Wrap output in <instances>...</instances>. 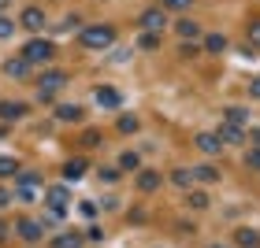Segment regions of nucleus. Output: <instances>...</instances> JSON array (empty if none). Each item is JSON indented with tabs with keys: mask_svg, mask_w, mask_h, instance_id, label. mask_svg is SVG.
<instances>
[{
	"mask_svg": "<svg viewBox=\"0 0 260 248\" xmlns=\"http://www.w3.org/2000/svg\"><path fill=\"white\" fill-rule=\"evenodd\" d=\"M78 37H82L86 49H108V45L115 41V26H108V22H104V26H86Z\"/></svg>",
	"mask_w": 260,
	"mask_h": 248,
	"instance_id": "nucleus-1",
	"label": "nucleus"
},
{
	"mask_svg": "<svg viewBox=\"0 0 260 248\" xmlns=\"http://www.w3.org/2000/svg\"><path fill=\"white\" fill-rule=\"evenodd\" d=\"M52 56H56V49L49 41H41V37H34L26 49H22V60L26 63H45V60H52Z\"/></svg>",
	"mask_w": 260,
	"mask_h": 248,
	"instance_id": "nucleus-2",
	"label": "nucleus"
},
{
	"mask_svg": "<svg viewBox=\"0 0 260 248\" xmlns=\"http://www.w3.org/2000/svg\"><path fill=\"white\" fill-rule=\"evenodd\" d=\"M164 26H168V11H164V8L141 11V30H145V33H160Z\"/></svg>",
	"mask_w": 260,
	"mask_h": 248,
	"instance_id": "nucleus-3",
	"label": "nucleus"
},
{
	"mask_svg": "<svg viewBox=\"0 0 260 248\" xmlns=\"http://www.w3.org/2000/svg\"><path fill=\"white\" fill-rule=\"evenodd\" d=\"M63 86H67V74H63V70H45V74L38 78V89L49 93V97H52L56 89H63Z\"/></svg>",
	"mask_w": 260,
	"mask_h": 248,
	"instance_id": "nucleus-4",
	"label": "nucleus"
},
{
	"mask_svg": "<svg viewBox=\"0 0 260 248\" xmlns=\"http://www.w3.org/2000/svg\"><path fill=\"white\" fill-rule=\"evenodd\" d=\"M45 200H49L52 215H63V211H67V204H71V193H67L63 185H56V189H49V196H45Z\"/></svg>",
	"mask_w": 260,
	"mask_h": 248,
	"instance_id": "nucleus-5",
	"label": "nucleus"
},
{
	"mask_svg": "<svg viewBox=\"0 0 260 248\" xmlns=\"http://www.w3.org/2000/svg\"><path fill=\"white\" fill-rule=\"evenodd\" d=\"M197 148L205 152V156H219L223 152V137L219 134H197Z\"/></svg>",
	"mask_w": 260,
	"mask_h": 248,
	"instance_id": "nucleus-6",
	"label": "nucleus"
},
{
	"mask_svg": "<svg viewBox=\"0 0 260 248\" xmlns=\"http://www.w3.org/2000/svg\"><path fill=\"white\" fill-rule=\"evenodd\" d=\"M97 104H101V108H119V104H123V97H119V89L101 86V89H97Z\"/></svg>",
	"mask_w": 260,
	"mask_h": 248,
	"instance_id": "nucleus-7",
	"label": "nucleus"
},
{
	"mask_svg": "<svg viewBox=\"0 0 260 248\" xmlns=\"http://www.w3.org/2000/svg\"><path fill=\"white\" fill-rule=\"evenodd\" d=\"M19 237L22 241H41V226H38V222H34V219H19Z\"/></svg>",
	"mask_w": 260,
	"mask_h": 248,
	"instance_id": "nucleus-8",
	"label": "nucleus"
},
{
	"mask_svg": "<svg viewBox=\"0 0 260 248\" xmlns=\"http://www.w3.org/2000/svg\"><path fill=\"white\" fill-rule=\"evenodd\" d=\"M30 67H34V63H26V60L19 56V60H8V63H4V74H8V78H26Z\"/></svg>",
	"mask_w": 260,
	"mask_h": 248,
	"instance_id": "nucleus-9",
	"label": "nucleus"
},
{
	"mask_svg": "<svg viewBox=\"0 0 260 248\" xmlns=\"http://www.w3.org/2000/svg\"><path fill=\"white\" fill-rule=\"evenodd\" d=\"M234 244H238V248H260V233L245 226V230L234 233Z\"/></svg>",
	"mask_w": 260,
	"mask_h": 248,
	"instance_id": "nucleus-10",
	"label": "nucleus"
},
{
	"mask_svg": "<svg viewBox=\"0 0 260 248\" xmlns=\"http://www.w3.org/2000/svg\"><path fill=\"white\" fill-rule=\"evenodd\" d=\"M22 26H26V30H41L45 26V11L41 8H26V11H22Z\"/></svg>",
	"mask_w": 260,
	"mask_h": 248,
	"instance_id": "nucleus-11",
	"label": "nucleus"
},
{
	"mask_svg": "<svg viewBox=\"0 0 260 248\" xmlns=\"http://www.w3.org/2000/svg\"><path fill=\"white\" fill-rule=\"evenodd\" d=\"M82 241H86V237L71 230V233H60V237H52V248H82Z\"/></svg>",
	"mask_w": 260,
	"mask_h": 248,
	"instance_id": "nucleus-12",
	"label": "nucleus"
},
{
	"mask_svg": "<svg viewBox=\"0 0 260 248\" xmlns=\"http://www.w3.org/2000/svg\"><path fill=\"white\" fill-rule=\"evenodd\" d=\"M219 137H223V145H227V141H234V145H242V141H245L242 126H234V122H223V126H219Z\"/></svg>",
	"mask_w": 260,
	"mask_h": 248,
	"instance_id": "nucleus-13",
	"label": "nucleus"
},
{
	"mask_svg": "<svg viewBox=\"0 0 260 248\" xmlns=\"http://www.w3.org/2000/svg\"><path fill=\"white\" fill-rule=\"evenodd\" d=\"M56 119H60V122H78L82 108H78V104H60V108H56Z\"/></svg>",
	"mask_w": 260,
	"mask_h": 248,
	"instance_id": "nucleus-14",
	"label": "nucleus"
},
{
	"mask_svg": "<svg viewBox=\"0 0 260 248\" xmlns=\"http://www.w3.org/2000/svg\"><path fill=\"white\" fill-rule=\"evenodd\" d=\"M82 174H86V159H82V156H78V159H67V167H63V178H67V182H78Z\"/></svg>",
	"mask_w": 260,
	"mask_h": 248,
	"instance_id": "nucleus-15",
	"label": "nucleus"
},
{
	"mask_svg": "<svg viewBox=\"0 0 260 248\" xmlns=\"http://www.w3.org/2000/svg\"><path fill=\"white\" fill-rule=\"evenodd\" d=\"M138 189H141V193L160 189V174H156V171H141V174H138Z\"/></svg>",
	"mask_w": 260,
	"mask_h": 248,
	"instance_id": "nucleus-16",
	"label": "nucleus"
},
{
	"mask_svg": "<svg viewBox=\"0 0 260 248\" xmlns=\"http://www.w3.org/2000/svg\"><path fill=\"white\" fill-rule=\"evenodd\" d=\"M193 178H197V182H205V185H216V182H219V171H216V167H208V163H201V167H193Z\"/></svg>",
	"mask_w": 260,
	"mask_h": 248,
	"instance_id": "nucleus-17",
	"label": "nucleus"
},
{
	"mask_svg": "<svg viewBox=\"0 0 260 248\" xmlns=\"http://www.w3.org/2000/svg\"><path fill=\"white\" fill-rule=\"evenodd\" d=\"M175 30H179V37H186V41H197V37H201V26H197V22H190V19H182Z\"/></svg>",
	"mask_w": 260,
	"mask_h": 248,
	"instance_id": "nucleus-18",
	"label": "nucleus"
},
{
	"mask_svg": "<svg viewBox=\"0 0 260 248\" xmlns=\"http://www.w3.org/2000/svg\"><path fill=\"white\" fill-rule=\"evenodd\" d=\"M26 104H0V119H22Z\"/></svg>",
	"mask_w": 260,
	"mask_h": 248,
	"instance_id": "nucleus-19",
	"label": "nucleus"
},
{
	"mask_svg": "<svg viewBox=\"0 0 260 248\" xmlns=\"http://www.w3.org/2000/svg\"><path fill=\"white\" fill-rule=\"evenodd\" d=\"M205 49H208V52H223V49H227V37H223V33H208V37H205Z\"/></svg>",
	"mask_w": 260,
	"mask_h": 248,
	"instance_id": "nucleus-20",
	"label": "nucleus"
},
{
	"mask_svg": "<svg viewBox=\"0 0 260 248\" xmlns=\"http://www.w3.org/2000/svg\"><path fill=\"white\" fill-rule=\"evenodd\" d=\"M223 115H227V122H234V126H245V122H249V111H242V108H227Z\"/></svg>",
	"mask_w": 260,
	"mask_h": 248,
	"instance_id": "nucleus-21",
	"label": "nucleus"
},
{
	"mask_svg": "<svg viewBox=\"0 0 260 248\" xmlns=\"http://www.w3.org/2000/svg\"><path fill=\"white\" fill-rule=\"evenodd\" d=\"M8 174H19V159L0 156V178H8Z\"/></svg>",
	"mask_w": 260,
	"mask_h": 248,
	"instance_id": "nucleus-22",
	"label": "nucleus"
},
{
	"mask_svg": "<svg viewBox=\"0 0 260 248\" xmlns=\"http://www.w3.org/2000/svg\"><path fill=\"white\" fill-rule=\"evenodd\" d=\"M171 182H175V185H182V189H190V182H193V171H182V167H179V171L171 174Z\"/></svg>",
	"mask_w": 260,
	"mask_h": 248,
	"instance_id": "nucleus-23",
	"label": "nucleus"
},
{
	"mask_svg": "<svg viewBox=\"0 0 260 248\" xmlns=\"http://www.w3.org/2000/svg\"><path fill=\"white\" fill-rule=\"evenodd\" d=\"M190 208H193V211H205V208H208V196H205V193H190Z\"/></svg>",
	"mask_w": 260,
	"mask_h": 248,
	"instance_id": "nucleus-24",
	"label": "nucleus"
},
{
	"mask_svg": "<svg viewBox=\"0 0 260 248\" xmlns=\"http://www.w3.org/2000/svg\"><path fill=\"white\" fill-rule=\"evenodd\" d=\"M160 4L168 8V11H186V8L193 4V0H160Z\"/></svg>",
	"mask_w": 260,
	"mask_h": 248,
	"instance_id": "nucleus-25",
	"label": "nucleus"
},
{
	"mask_svg": "<svg viewBox=\"0 0 260 248\" xmlns=\"http://www.w3.org/2000/svg\"><path fill=\"white\" fill-rule=\"evenodd\" d=\"M119 130H123V134H134V130H138V119H134V115H123V119H119Z\"/></svg>",
	"mask_w": 260,
	"mask_h": 248,
	"instance_id": "nucleus-26",
	"label": "nucleus"
},
{
	"mask_svg": "<svg viewBox=\"0 0 260 248\" xmlns=\"http://www.w3.org/2000/svg\"><path fill=\"white\" fill-rule=\"evenodd\" d=\"M11 33H15V22H11V19H0V41L11 37Z\"/></svg>",
	"mask_w": 260,
	"mask_h": 248,
	"instance_id": "nucleus-27",
	"label": "nucleus"
},
{
	"mask_svg": "<svg viewBox=\"0 0 260 248\" xmlns=\"http://www.w3.org/2000/svg\"><path fill=\"white\" fill-rule=\"evenodd\" d=\"M119 167H126V171H138V156H134V152H126V156L119 159Z\"/></svg>",
	"mask_w": 260,
	"mask_h": 248,
	"instance_id": "nucleus-28",
	"label": "nucleus"
},
{
	"mask_svg": "<svg viewBox=\"0 0 260 248\" xmlns=\"http://www.w3.org/2000/svg\"><path fill=\"white\" fill-rule=\"evenodd\" d=\"M245 163H249L253 171H260V148H249V156H245Z\"/></svg>",
	"mask_w": 260,
	"mask_h": 248,
	"instance_id": "nucleus-29",
	"label": "nucleus"
},
{
	"mask_svg": "<svg viewBox=\"0 0 260 248\" xmlns=\"http://www.w3.org/2000/svg\"><path fill=\"white\" fill-rule=\"evenodd\" d=\"M82 215H86V219H93V215H97V204H93V200H82Z\"/></svg>",
	"mask_w": 260,
	"mask_h": 248,
	"instance_id": "nucleus-30",
	"label": "nucleus"
},
{
	"mask_svg": "<svg viewBox=\"0 0 260 248\" xmlns=\"http://www.w3.org/2000/svg\"><path fill=\"white\" fill-rule=\"evenodd\" d=\"M249 45H256V49H260V19L249 26Z\"/></svg>",
	"mask_w": 260,
	"mask_h": 248,
	"instance_id": "nucleus-31",
	"label": "nucleus"
},
{
	"mask_svg": "<svg viewBox=\"0 0 260 248\" xmlns=\"http://www.w3.org/2000/svg\"><path fill=\"white\" fill-rule=\"evenodd\" d=\"M101 182H108V185H112V182H119V171H112V167H104V171H101Z\"/></svg>",
	"mask_w": 260,
	"mask_h": 248,
	"instance_id": "nucleus-32",
	"label": "nucleus"
},
{
	"mask_svg": "<svg viewBox=\"0 0 260 248\" xmlns=\"http://www.w3.org/2000/svg\"><path fill=\"white\" fill-rule=\"evenodd\" d=\"M249 97H256V100H260V78H253V81H249Z\"/></svg>",
	"mask_w": 260,
	"mask_h": 248,
	"instance_id": "nucleus-33",
	"label": "nucleus"
},
{
	"mask_svg": "<svg viewBox=\"0 0 260 248\" xmlns=\"http://www.w3.org/2000/svg\"><path fill=\"white\" fill-rule=\"evenodd\" d=\"M8 200H11V193H8V189H0V208H4Z\"/></svg>",
	"mask_w": 260,
	"mask_h": 248,
	"instance_id": "nucleus-34",
	"label": "nucleus"
},
{
	"mask_svg": "<svg viewBox=\"0 0 260 248\" xmlns=\"http://www.w3.org/2000/svg\"><path fill=\"white\" fill-rule=\"evenodd\" d=\"M8 237V226H4V222H0V241H4Z\"/></svg>",
	"mask_w": 260,
	"mask_h": 248,
	"instance_id": "nucleus-35",
	"label": "nucleus"
},
{
	"mask_svg": "<svg viewBox=\"0 0 260 248\" xmlns=\"http://www.w3.org/2000/svg\"><path fill=\"white\" fill-rule=\"evenodd\" d=\"M212 248H227V244H212Z\"/></svg>",
	"mask_w": 260,
	"mask_h": 248,
	"instance_id": "nucleus-36",
	"label": "nucleus"
},
{
	"mask_svg": "<svg viewBox=\"0 0 260 248\" xmlns=\"http://www.w3.org/2000/svg\"><path fill=\"white\" fill-rule=\"evenodd\" d=\"M0 4H4V0H0Z\"/></svg>",
	"mask_w": 260,
	"mask_h": 248,
	"instance_id": "nucleus-37",
	"label": "nucleus"
}]
</instances>
